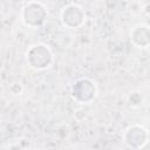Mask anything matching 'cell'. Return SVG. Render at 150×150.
Instances as JSON below:
<instances>
[{"mask_svg":"<svg viewBox=\"0 0 150 150\" xmlns=\"http://www.w3.org/2000/svg\"><path fill=\"white\" fill-rule=\"evenodd\" d=\"M128 102L131 107H139L143 102V96H142V93L139 91H132L130 93L129 97H128Z\"/></svg>","mask_w":150,"mask_h":150,"instance_id":"52a82bcc","label":"cell"},{"mask_svg":"<svg viewBox=\"0 0 150 150\" xmlns=\"http://www.w3.org/2000/svg\"><path fill=\"white\" fill-rule=\"evenodd\" d=\"M123 138L128 146L142 149L143 145L149 141V135H148V130L144 127L134 124L125 129Z\"/></svg>","mask_w":150,"mask_h":150,"instance_id":"5b68a950","label":"cell"},{"mask_svg":"<svg viewBox=\"0 0 150 150\" xmlns=\"http://www.w3.org/2000/svg\"><path fill=\"white\" fill-rule=\"evenodd\" d=\"M131 42L138 48H146L150 45V27L145 23L136 25L130 32Z\"/></svg>","mask_w":150,"mask_h":150,"instance_id":"8992f818","label":"cell"},{"mask_svg":"<svg viewBox=\"0 0 150 150\" xmlns=\"http://www.w3.org/2000/svg\"><path fill=\"white\" fill-rule=\"evenodd\" d=\"M26 60L30 68L43 70L52 66L54 57L49 47L45 43H35L29 47L26 53Z\"/></svg>","mask_w":150,"mask_h":150,"instance_id":"6da1fadb","label":"cell"},{"mask_svg":"<svg viewBox=\"0 0 150 150\" xmlns=\"http://www.w3.org/2000/svg\"><path fill=\"white\" fill-rule=\"evenodd\" d=\"M96 83L89 79H80L71 87V96L80 104H88L96 97Z\"/></svg>","mask_w":150,"mask_h":150,"instance_id":"3957f363","label":"cell"},{"mask_svg":"<svg viewBox=\"0 0 150 150\" xmlns=\"http://www.w3.org/2000/svg\"><path fill=\"white\" fill-rule=\"evenodd\" d=\"M86 20V12L77 4H70L61 11V21L68 28H77L83 25Z\"/></svg>","mask_w":150,"mask_h":150,"instance_id":"277c9868","label":"cell"},{"mask_svg":"<svg viewBox=\"0 0 150 150\" xmlns=\"http://www.w3.org/2000/svg\"><path fill=\"white\" fill-rule=\"evenodd\" d=\"M21 16H22V22L27 27L35 28L43 25V22L48 16V11L42 4L36 1H30L22 8Z\"/></svg>","mask_w":150,"mask_h":150,"instance_id":"7a4b0ae2","label":"cell"}]
</instances>
